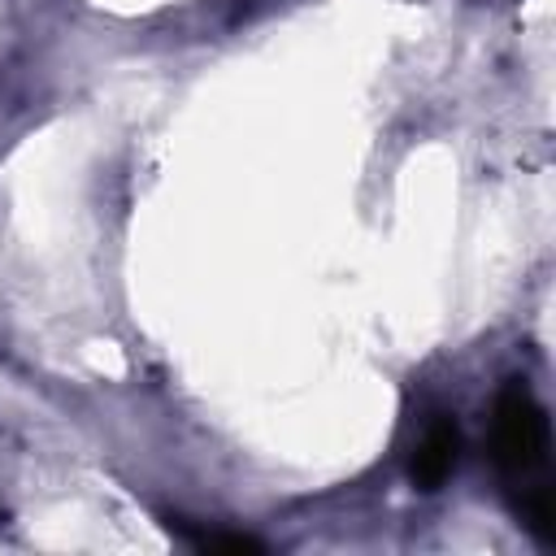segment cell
<instances>
[{
    "instance_id": "1",
    "label": "cell",
    "mask_w": 556,
    "mask_h": 556,
    "mask_svg": "<svg viewBox=\"0 0 556 556\" xmlns=\"http://www.w3.org/2000/svg\"><path fill=\"white\" fill-rule=\"evenodd\" d=\"M491 456L513 495L521 521L543 539L556 543V491H552V426L534 391L513 378L491 408Z\"/></svg>"
},
{
    "instance_id": "2",
    "label": "cell",
    "mask_w": 556,
    "mask_h": 556,
    "mask_svg": "<svg viewBox=\"0 0 556 556\" xmlns=\"http://www.w3.org/2000/svg\"><path fill=\"white\" fill-rule=\"evenodd\" d=\"M456 456H460V430L452 417H434L413 452V482L421 491H434L447 482V473L456 469Z\"/></svg>"
},
{
    "instance_id": "3",
    "label": "cell",
    "mask_w": 556,
    "mask_h": 556,
    "mask_svg": "<svg viewBox=\"0 0 556 556\" xmlns=\"http://www.w3.org/2000/svg\"><path fill=\"white\" fill-rule=\"evenodd\" d=\"M191 543H195L200 552H235V556H243V552H261V543L248 539V534H195Z\"/></svg>"
}]
</instances>
